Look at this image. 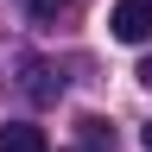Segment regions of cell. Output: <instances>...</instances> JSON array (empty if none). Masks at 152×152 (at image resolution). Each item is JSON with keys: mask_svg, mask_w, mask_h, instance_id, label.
I'll use <instances>...</instances> for the list:
<instances>
[{"mask_svg": "<svg viewBox=\"0 0 152 152\" xmlns=\"http://www.w3.org/2000/svg\"><path fill=\"white\" fill-rule=\"evenodd\" d=\"M0 152H51V146H45V133H38V127L7 121V127H0Z\"/></svg>", "mask_w": 152, "mask_h": 152, "instance_id": "cell-2", "label": "cell"}, {"mask_svg": "<svg viewBox=\"0 0 152 152\" xmlns=\"http://www.w3.org/2000/svg\"><path fill=\"white\" fill-rule=\"evenodd\" d=\"M140 83H146V89H152V57H146V64H140Z\"/></svg>", "mask_w": 152, "mask_h": 152, "instance_id": "cell-6", "label": "cell"}, {"mask_svg": "<svg viewBox=\"0 0 152 152\" xmlns=\"http://www.w3.org/2000/svg\"><path fill=\"white\" fill-rule=\"evenodd\" d=\"M108 32L121 38V45H146V38H152V0H114Z\"/></svg>", "mask_w": 152, "mask_h": 152, "instance_id": "cell-1", "label": "cell"}, {"mask_svg": "<svg viewBox=\"0 0 152 152\" xmlns=\"http://www.w3.org/2000/svg\"><path fill=\"white\" fill-rule=\"evenodd\" d=\"M26 89H32V102H57V95H64V76L51 83V70H45V64H32V70H26Z\"/></svg>", "mask_w": 152, "mask_h": 152, "instance_id": "cell-3", "label": "cell"}, {"mask_svg": "<svg viewBox=\"0 0 152 152\" xmlns=\"http://www.w3.org/2000/svg\"><path fill=\"white\" fill-rule=\"evenodd\" d=\"M76 127H83V146H89V152H114V133L95 121V114H89V121H76Z\"/></svg>", "mask_w": 152, "mask_h": 152, "instance_id": "cell-4", "label": "cell"}, {"mask_svg": "<svg viewBox=\"0 0 152 152\" xmlns=\"http://www.w3.org/2000/svg\"><path fill=\"white\" fill-rule=\"evenodd\" d=\"M26 7H32V19H57V13L70 7V0H26Z\"/></svg>", "mask_w": 152, "mask_h": 152, "instance_id": "cell-5", "label": "cell"}, {"mask_svg": "<svg viewBox=\"0 0 152 152\" xmlns=\"http://www.w3.org/2000/svg\"><path fill=\"white\" fill-rule=\"evenodd\" d=\"M140 146H146V152H152V121H146V127H140Z\"/></svg>", "mask_w": 152, "mask_h": 152, "instance_id": "cell-7", "label": "cell"}]
</instances>
